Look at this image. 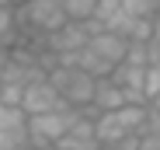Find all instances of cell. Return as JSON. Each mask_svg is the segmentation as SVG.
Returning <instances> with one entry per match:
<instances>
[{"instance_id": "cell-1", "label": "cell", "mask_w": 160, "mask_h": 150, "mask_svg": "<svg viewBox=\"0 0 160 150\" xmlns=\"http://www.w3.org/2000/svg\"><path fill=\"white\" fill-rule=\"evenodd\" d=\"M63 21H66L63 0H24L21 7H14V28L21 35H42L45 39Z\"/></svg>"}, {"instance_id": "cell-2", "label": "cell", "mask_w": 160, "mask_h": 150, "mask_svg": "<svg viewBox=\"0 0 160 150\" xmlns=\"http://www.w3.org/2000/svg\"><path fill=\"white\" fill-rule=\"evenodd\" d=\"M45 77H49L52 87L59 91V98H63L66 105H73V108L91 105V94H94V80H98V77H91L87 70L66 66V63H52V66L45 70Z\"/></svg>"}, {"instance_id": "cell-3", "label": "cell", "mask_w": 160, "mask_h": 150, "mask_svg": "<svg viewBox=\"0 0 160 150\" xmlns=\"http://www.w3.org/2000/svg\"><path fill=\"white\" fill-rule=\"evenodd\" d=\"M77 119H80V108H73V105H59V108H49V112L28 115V143H32L35 150L52 147V143H56Z\"/></svg>"}, {"instance_id": "cell-4", "label": "cell", "mask_w": 160, "mask_h": 150, "mask_svg": "<svg viewBox=\"0 0 160 150\" xmlns=\"http://www.w3.org/2000/svg\"><path fill=\"white\" fill-rule=\"evenodd\" d=\"M87 39H91L87 24H84V21L66 18L59 28H52V32L45 35V49H49L52 56H63V53H80V49L87 45Z\"/></svg>"}, {"instance_id": "cell-5", "label": "cell", "mask_w": 160, "mask_h": 150, "mask_svg": "<svg viewBox=\"0 0 160 150\" xmlns=\"http://www.w3.org/2000/svg\"><path fill=\"white\" fill-rule=\"evenodd\" d=\"M59 105H66V101L59 98V91L49 84V77H35V80L24 84V91H21V108L28 112V115L49 112V108H59Z\"/></svg>"}, {"instance_id": "cell-6", "label": "cell", "mask_w": 160, "mask_h": 150, "mask_svg": "<svg viewBox=\"0 0 160 150\" xmlns=\"http://www.w3.org/2000/svg\"><path fill=\"white\" fill-rule=\"evenodd\" d=\"M56 143L66 147V150H98L101 140H98V133H94V115H87L84 108H80V119L73 122V126H70Z\"/></svg>"}, {"instance_id": "cell-7", "label": "cell", "mask_w": 160, "mask_h": 150, "mask_svg": "<svg viewBox=\"0 0 160 150\" xmlns=\"http://www.w3.org/2000/svg\"><path fill=\"white\" fill-rule=\"evenodd\" d=\"M87 45L94 49L98 56H104L108 63H122V59H125V49H129V39H122L118 32H108V28H104V32L91 35Z\"/></svg>"}, {"instance_id": "cell-8", "label": "cell", "mask_w": 160, "mask_h": 150, "mask_svg": "<svg viewBox=\"0 0 160 150\" xmlns=\"http://www.w3.org/2000/svg\"><path fill=\"white\" fill-rule=\"evenodd\" d=\"M91 105H94L98 112H108V108L125 105V87L115 84L112 77H98V80H94V94H91Z\"/></svg>"}, {"instance_id": "cell-9", "label": "cell", "mask_w": 160, "mask_h": 150, "mask_svg": "<svg viewBox=\"0 0 160 150\" xmlns=\"http://www.w3.org/2000/svg\"><path fill=\"white\" fill-rule=\"evenodd\" d=\"M21 126H28V112L21 105L0 101V129H21Z\"/></svg>"}, {"instance_id": "cell-10", "label": "cell", "mask_w": 160, "mask_h": 150, "mask_svg": "<svg viewBox=\"0 0 160 150\" xmlns=\"http://www.w3.org/2000/svg\"><path fill=\"white\" fill-rule=\"evenodd\" d=\"M21 147H32L28 143V126H21V129H0V150H21Z\"/></svg>"}, {"instance_id": "cell-11", "label": "cell", "mask_w": 160, "mask_h": 150, "mask_svg": "<svg viewBox=\"0 0 160 150\" xmlns=\"http://www.w3.org/2000/svg\"><path fill=\"white\" fill-rule=\"evenodd\" d=\"M122 11L132 18H153L160 11V0H122Z\"/></svg>"}, {"instance_id": "cell-12", "label": "cell", "mask_w": 160, "mask_h": 150, "mask_svg": "<svg viewBox=\"0 0 160 150\" xmlns=\"http://www.w3.org/2000/svg\"><path fill=\"white\" fill-rule=\"evenodd\" d=\"M94 4H98V0H63V11L73 21H84V18L94 14Z\"/></svg>"}, {"instance_id": "cell-13", "label": "cell", "mask_w": 160, "mask_h": 150, "mask_svg": "<svg viewBox=\"0 0 160 150\" xmlns=\"http://www.w3.org/2000/svg\"><path fill=\"white\" fill-rule=\"evenodd\" d=\"M143 94H146V101H153V98L160 94V63L146 66V73H143Z\"/></svg>"}, {"instance_id": "cell-14", "label": "cell", "mask_w": 160, "mask_h": 150, "mask_svg": "<svg viewBox=\"0 0 160 150\" xmlns=\"http://www.w3.org/2000/svg\"><path fill=\"white\" fill-rule=\"evenodd\" d=\"M7 63H11V45H0V77H4Z\"/></svg>"}, {"instance_id": "cell-15", "label": "cell", "mask_w": 160, "mask_h": 150, "mask_svg": "<svg viewBox=\"0 0 160 150\" xmlns=\"http://www.w3.org/2000/svg\"><path fill=\"white\" fill-rule=\"evenodd\" d=\"M153 39H160V11L153 14Z\"/></svg>"}, {"instance_id": "cell-16", "label": "cell", "mask_w": 160, "mask_h": 150, "mask_svg": "<svg viewBox=\"0 0 160 150\" xmlns=\"http://www.w3.org/2000/svg\"><path fill=\"white\" fill-rule=\"evenodd\" d=\"M21 4H24V0H0V7H11V11H14V7H21Z\"/></svg>"}, {"instance_id": "cell-17", "label": "cell", "mask_w": 160, "mask_h": 150, "mask_svg": "<svg viewBox=\"0 0 160 150\" xmlns=\"http://www.w3.org/2000/svg\"><path fill=\"white\" fill-rule=\"evenodd\" d=\"M98 150H118V147H115V143H101Z\"/></svg>"}, {"instance_id": "cell-18", "label": "cell", "mask_w": 160, "mask_h": 150, "mask_svg": "<svg viewBox=\"0 0 160 150\" xmlns=\"http://www.w3.org/2000/svg\"><path fill=\"white\" fill-rule=\"evenodd\" d=\"M45 150H66V147H59V143H52V147H45Z\"/></svg>"}]
</instances>
